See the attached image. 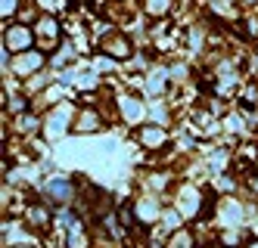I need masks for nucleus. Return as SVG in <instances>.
Segmentation results:
<instances>
[{
  "mask_svg": "<svg viewBox=\"0 0 258 248\" xmlns=\"http://www.w3.org/2000/svg\"><path fill=\"white\" fill-rule=\"evenodd\" d=\"M16 248H22V245H16Z\"/></svg>",
  "mask_w": 258,
  "mask_h": 248,
  "instance_id": "423d86ee",
  "label": "nucleus"
},
{
  "mask_svg": "<svg viewBox=\"0 0 258 248\" xmlns=\"http://www.w3.org/2000/svg\"><path fill=\"white\" fill-rule=\"evenodd\" d=\"M146 10H150L153 16H165L171 10V0H146Z\"/></svg>",
  "mask_w": 258,
  "mask_h": 248,
  "instance_id": "39448f33",
  "label": "nucleus"
},
{
  "mask_svg": "<svg viewBox=\"0 0 258 248\" xmlns=\"http://www.w3.org/2000/svg\"><path fill=\"white\" fill-rule=\"evenodd\" d=\"M100 127V115H97V112H81V115H78V121H75V130H81V133H94Z\"/></svg>",
  "mask_w": 258,
  "mask_h": 248,
  "instance_id": "f03ea898",
  "label": "nucleus"
},
{
  "mask_svg": "<svg viewBox=\"0 0 258 248\" xmlns=\"http://www.w3.org/2000/svg\"><path fill=\"white\" fill-rule=\"evenodd\" d=\"M31 37H34L31 28H25V25H10L7 34H4V47L13 50V53H25L31 47Z\"/></svg>",
  "mask_w": 258,
  "mask_h": 248,
  "instance_id": "f257e3e1",
  "label": "nucleus"
},
{
  "mask_svg": "<svg viewBox=\"0 0 258 248\" xmlns=\"http://www.w3.org/2000/svg\"><path fill=\"white\" fill-rule=\"evenodd\" d=\"M168 248H193V233L190 230H183V233H174Z\"/></svg>",
  "mask_w": 258,
  "mask_h": 248,
  "instance_id": "20e7f679",
  "label": "nucleus"
},
{
  "mask_svg": "<svg viewBox=\"0 0 258 248\" xmlns=\"http://www.w3.org/2000/svg\"><path fill=\"white\" fill-rule=\"evenodd\" d=\"M140 140H143L146 146H159V143L165 140V133H162L159 127H143V130H140Z\"/></svg>",
  "mask_w": 258,
  "mask_h": 248,
  "instance_id": "7ed1b4c3",
  "label": "nucleus"
}]
</instances>
